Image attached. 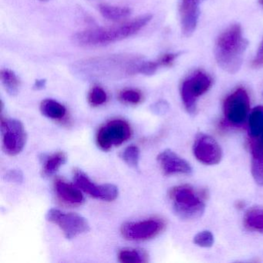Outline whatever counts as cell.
Instances as JSON below:
<instances>
[{"mask_svg":"<svg viewBox=\"0 0 263 263\" xmlns=\"http://www.w3.org/2000/svg\"><path fill=\"white\" fill-rule=\"evenodd\" d=\"M244 221L248 229L263 234V207L249 209L245 215Z\"/></svg>","mask_w":263,"mask_h":263,"instance_id":"19","label":"cell"},{"mask_svg":"<svg viewBox=\"0 0 263 263\" xmlns=\"http://www.w3.org/2000/svg\"><path fill=\"white\" fill-rule=\"evenodd\" d=\"M252 174L258 185L263 187V135L251 138Z\"/></svg>","mask_w":263,"mask_h":263,"instance_id":"14","label":"cell"},{"mask_svg":"<svg viewBox=\"0 0 263 263\" xmlns=\"http://www.w3.org/2000/svg\"><path fill=\"white\" fill-rule=\"evenodd\" d=\"M152 19V15H144L114 27L90 29L78 32L73 36V41L77 44L82 47L108 45L136 34Z\"/></svg>","mask_w":263,"mask_h":263,"instance_id":"2","label":"cell"},{"mask_svg":"<svg viewBox=\"0 0 263 263\" xmlns=\"http://www.w3.org/2000/svg\"><path fill=\"white\" fill-rule=\"evenodd\" d=\"M140 154V149L138 146L130 145L123 151L121 158L129 167L136 169L139 165Z\"/></svg>","mask_w":263,"mask_h":263,"instance_id":"23","label":"cell"},{"mask_svg":"<svg viewBox=\"0 0 263 263\" xmlns=\"http://www.w3.org/2000/svg\"><path fill=\"white\" fill-rule=\"evenodd\" d=\"M67 161V155L64 152H58L50 155L44 160L42 173L45 177L54 175Z\"/></svg>","mask_w":263,"mask_h":263,"instance_id":"17","label":"cell"},{"mask_svg":"<svg viewBox=\"0 0 263 263\" xmlns=\"http://www.w3.org/2000/svg\"><path fill=\"white\" fill-rule=\"evenodd\" d=\"M99 11L103 17L108 21H119L128 17L132 13V10L128 7H118V6L101 4Z\"/></svg>","mask_w":263,"mask_h":263,"instance_id":"18","label":"cell"},{"mask_svg":"<svg viewBox=\"0 0 263 263\" xmlns=\"http://www.w3.org/2000/svg\"><path fill=\"white\" fill-rule=\"evenodd\" d=\"M249 41L243 36L239 24L228 27L217 38L215 42V61L218 65L229 73H236L241 68Z\"/></svg>","mask_w":263,"mask_h":263,"instance_id":"1","label":"cell"},{"mask_svg":"<svg viewBox=\"0 0 263 263\" xmlns=\"http://www.w3.org/2000/svg\"><path fill=\"white\" fill-rule=\"evenodd\" d=\"M118 261L121 263H144L148 261L147 252L139 249H123L118 255Z\"/></svg>","mask_w":263,"mask_h":263,"instance_id":"20","label":"cell"},{"mask_svg":"<svg viewBox=\"0 0 263 263\" xmlns=\"http://www.w3.org/2000/svg\"><path fill=\"white\" fill-rule=\"evenodd\" d=\"M73 180L80 189L92 198L105 201H113L118 198V189L117 186L112 184L97 185L81 170H75Z\"/></svg>","mask_w":263,"mask_h":263,"instance_id":"10","label":"cell"},{"mask_svg":"<svg viewBox=\"0 0 263 263\" xmlns=\"http://www.w3.org/2000/svg\"><path fill=\"white\" fill-rule=\"evenodd\" d=\"M179 56V53H166L162 55L161 58L158 59L161 67H171L173 65L175 60Z\"/></svg>","mask_w":263,"mask_h":263,"instance_id":"28","label":"cell"},{"mask_svg":"<svg viewBox=\"0 0 263 263\" xmlns=\"http://www.w3.org/2000/svg\"><path fill=\"white\" fill-rule=\"evenodd\" d=\"M40 110L44 116L53 120H61L67 115V109L61 103L52 99L41 102Z\"/></svg>","mask_w":263,"mask_h":263,"instance_id":"16","label":"cell"},{"mask_svg":"<svg viewBox=\"0 0 263 263\" xmlns=\"http://www.w3.org/2000/svg\"><path fill=\"white\" fill-rule=\"evenodd\" d=\"M251 138L263 135V106L255 107L251 112L249 120Z\"/></svg>","mask_w":263,"mask_h":263,"instance_id":"21","label":"cell"},{"mask_svg":"<svg viewBox=\"0 0 263 263\" xmlns=\"http://www.w3.org/2000/svg\"><path fill=\"white\" fill-rule=\"evenodd\" d=\"M41 1H43V2H44V1H47V0H41Z\"/></svg>","mask_w":263,"mask_h":263,"instance_id":"32","label":"cell"},{"mask_svg":"<svg viewBox=\"0 0 263 263\" xmlns=\"http://www.w3.org/2000/svg\"><path fill=\"white\" fill-rule=\"evenodd\" d=\"M130 124L122 119H114L104 124L98 130L96 142L98 147L104 152L121 145L132 136Z\"/></svg>","mask_w":263,"mask_h":263,"instance_id":"5","label":"cell"},{"mask_svg":"<svg viewBox=\"0 0 263 263\" xmlns=\"http://www.w3.org/2000/svg\"><path fill=\"white\" fill-rule=\"evenodd\" d=\"M250 108V100L245 89L238 88L224 100V116L233 124H241L246 121Z\"/></svg>","mask_w":263,"mask_h":263,"instance_id":"9","label":"cell"},{"mask_svg":"<svg viewBox=\"0 0 263 263\" xmlns=\"http://www.w3.org/2000/svg\"><path fill=\"white\" fill-rule=\"evenodd\" d=\"M1 81L7 93L11 96H16L19 92L21 82L14 72L8 69L1 70Z\"/></svg>","mask_w":263,"mask_h":263,"instance_id":"22","label":"cell"},{"mask_svg":"<svg viewBox=\"0 0 263 263\" xmlns=\"http://www.w3.org/2000/svg\"><path fill=\"white\" fill-rule=\"evenodd\" d=\"M46 218L47 221L57 224L67 239H71L90 230L87 220L77 213L51 209L47 212Z\"/></svg>","mask_w":263,"mask_h":263,"instance_id":"6","label":"cell"},{"mask_svg":"<svg viewBox=\"0 0 263 263\" xmlns=\"http://www.w3.org/2000/svg\"><path fill=\"white\" fill-rule=\"evenodd\" d=\"M107 100V93L99 86H95L89 92L88 102L92 107H99L104 104Z\"/></svg>","mask_w":263,"mask_h":263,"instance_id":"25","label":"cell"},{"mask_svg":"<svg viewBox=\"0 0 263 263\" xmlns=\"http://www.w3.org/2000/svg\"><path fill=\"white\" fill-rule=\"evenodd\" d=\"M261 66H263V42L261 47H260L259 50H258L255 60L252 62V67L254 68H258V67H261Z\"/></svg>","mask_w":263,"mask_h":263,"instance_id":"29","label":"cell"},{"mask_svg":"<svg viewBox=\"0 0 263 263\" xmlns=\"http://www.w3.org/2000/svg\"><path fill=\"white\" fill-rule=\"evenodd\" d=\"M193 152L197 160L206 165L218 164L222 158V151L219 144L213 138L204 134L197 136Z\"/></svg>","mask_w":263,"mask_h":263,"instance_id":"11","label":"cell"},{"mask_svg":"<svg viewBox=\"0 0 263 263\" xmlns=\"http://www.w3.org/2000/svg\"><path fill=\"white\" fill-rule=\"evenodd\" d=\"M201 0H181L180 18L181 30L185 36L193 34L199 17V4Z\"/></svg>","mask_w":263,"mask_h":263,"instance_id":"13","label":"cell"},{"mask_svg":"<svg viewBox=\"0 0 263 263\" xmlns=\"http://www.w3.org/2000/svg\"><path fill=\"white\" fill-rule=\"evenodd\" d=\"M194 243L200 247H212L214 244V235L210 231H202L194 237Z\"/></svg>","mask_w":263,"mask_h":263,"instance_id":"26","label":"cell"},{"mask_svg":"<svg viewBox=\"0 0 263 263\" xmlns=\"http://www.w3.org/2000/svg\"><path fill=\"white\" fill-rule=\"evenodd\" d=\"M118 98L121 102L130 105H137L142 101V93L135 89H125L120 92Z\"/></svg>","mask_w":263,"mask_h":263,"instance_id":"24","label":"cell"},{"mask_svg":"<svg viewBox=\"0 0 263 263\" xmlns=\"http://www.w3.org/2000/svg\"><path fill=\"white\" fill-rule=\"evenodd\" d=\"M54 189L58 198L67 204L78 205L84 202V195L79 187H74L64 180L61 178L55 180Z\"/></svg>","mask_w":263,"mask_h":263,"instance_id":"15","label":"cell"},{"mask_svg":"<svg viewBox=\"0 0 263 263\" xmlns=\"http://www.w3.org/2000/svg\"><path fill=\"white\" fill-rule=\"evenodd\" d=\"M3 149L7 155L16 156L25 147L27 135L24 124L19 120L1 119Z\"/></svg>","mask_w":263,"mask_h":263,"instance_id":"7","label":"cell"},{"mask_svg":"<svg viewBox=\"0 0 263 263\" xmlns=\"http://www.w3.org/2000/svg\"><path fill=\"white\" fill-rule=\"evenodd\" d=\"M258 4H261V6H263V0H258Z\"/></svg>","mask_w":263,"mask_h":263,"instance_id":"31","label":"cell"},{"mask_svg":"<svg viewBox=\"0 0 263 263\" xmlns=\"http://www.w3.org/2000/svg\"><path fill=\"white\" fill-rule=\"evenodd\" d=\"M164 227L165 223L160 218H149L144 221L124 223L121 226V233L128 241H146L159 235Z\"/></svg>","mask_w":263,"mask_h":263,"instance_id":"8","label":"cell"},{"mask_svg":"<svg viewBox=\"0 0 263 263\" xmlns=\"http://www.w3.org/2000/svg\"><path fill=\"white\" fill-rule=\"evenodd\" d=\"M158 164L165 175L176 174H190L192 169L185 160L177 155L170 149H166L157 157Z\"/></svg>","mask_w":263,"mask_h":263,"instance_id":"12","label":"cell"},{"mask_svg":"<svg viewBox=\"0 0 263 263\" xmlns=\"http://www.w3.org/2000/svg\"><path fill=\"white\" fill-rule=\"evenodd\" d=\"M212 85V78L201 70L194 72L183 81L181 87V100L189 113H195L198 98L204 95Z\"/></svg>","mask_w":263,"mask_h":263,"instance_id":"4","label":"cell"},{"mask_svg":"<svg viewBox=\"0 0 263 263\" xmlns=\"http://www.w3.org/2000/svg\"><path fill=\"white\" fill-rule=\"evenodd\" d=\"M5 178L9 182L21 184L24 181V174L19 169H12L6 174Z\"/></svg>","mask_w":263,"mask_h":263,"instance_id":"27","label":"cell"},{"mask_svg":"<svg viewBox=\"0 0 263 263\" xmlns=\"http://www.w3.org/2000/svg\"><path fill=\"white\" fill-rule=\"evenodd\" d=\"M175 213L181 219L194 220L200 218L205 210L203 195L190 185L175 186L169 192Z\"/></svg>","mask_w":263,"mask_h":263,"instance_id":"3","label":"cell"},{"mask_svg":"<svg viewBox=\"0 0 263 263\" xmlns=\"http://www.w3.org/2000/svg\"><path fill=\"white\" fill-rule=\"evenodd\" d=\"M45 84L46 81H44V80H41V81H36L34 87H36L37 90H41V89H43L45 87Z\"/></svg>","mask_w":263,"mask_h":263,"instance_id":"30","label":"cell"}]
</instances>
